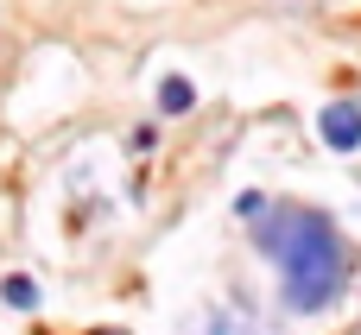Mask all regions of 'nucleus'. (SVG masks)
Segmentation results:
<instances>
[{
  "label": "nucleus",
  "mask_w": 361,
  "mask_h": 335,
  "mask_svg": "<svg viewBox=\"0 0 361 335\" xmlns=\"http://www.w3.org/2000/svg\"><path fill=\"white\" fill-rule=\"evenodd\" d=\"M254 247H260V260L279 266V279H286V310H298V317L330 310V304L349 291V279H355V247L343 241V228H336L324 209H305V203H273V209H260Z\"/></svg>",
  "instance_id": "nucleus-1"
},
{
  "label": "nucleus",
  "mask_w": 361,
  "mask_h": 335,
  "mask_svg": "<svg viewBox=\"0 0 361 335\" xmlns=\"http://www.w3.org/2000/svg\"><path fill=\"white\" fill-rule=\"evenodd\" d=\"M317 127H324V146L330 152H355L361 146V101H330L317 114Z\"/></svg>",
  "instance_id": "nucleus-2"
},
{
  "label": "nucleus",
  "mask_w": 361,
  "mask_h": 335,
  "mask_svg": "<svg viewBox=\"0 0 361 335\" xmlns=\"http://www.w3.org/2000/svg\"><path fill=\"white\" fill-rule=\"evenodd\" d=\"M159 101H165V114H184V108H190V82H184V76H165Z\"/></svg>",
  "instance_id": "nucleus-3"
},
{
  "label": "nucleus",
  "mask_w": 361,
  "mask_h": 335,
  "mask_svg": "<svg viewBox=\"0 0 361 335\" xmlns=\"http://www.w3.org/2000/svg\"><path fill=\"white\" fill-rule=\"evenodd\" d=\"M0 298H6L13 310H32V304H38V285H32V279H6V285H0Z\"/></svg>",
  "instance_id": "nucleus-4"
},
{
  "label": "nucleus",
  "mask_w": 361,
  "mask_h": 335,
  "mask_svg": "<svg viewBox=\"0 0 361 335\" xmlns=\"http://www.w3.org/2000/svg\"><path fill=\"white\" fill-rule=\"evenodd\" d=\"M95 335H127V329H95Z\"/></svg>",
  "instance_id": "nucleus-5"
}]
</instances>
